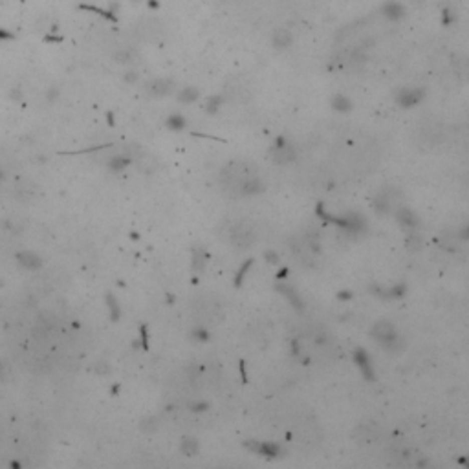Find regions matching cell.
Returning <instances> with one entry per match:
<instances>
[{"mask_svg": "<svg viewBox=\"0 0 469 469\" xmlns=\"http://www.w3.org/2000/svg\"><path fill=\"white\" fill-rule=\"evenodd\" d=\"M257 176V167L250 161H231L220 172V183L233 196H242L246 183Z\"/></svg>", "mask_w": 469, "mask_h": 469, "instance_id": "1", "label": "cell"}, {"mask_svg": "<svg viewBox=\"0 0 469 469\" xmlns=\"http://www.w3.org/2000/svg\"><path fill=\"white\" fill-rule=\"evenodd\" d=\"M372 339L378 345H381L383 348H387L389 352H401L403 348V341L401 337L398 336L394 325L389 323V321H378L376 325L372 326V332H370Z\"/></svg>", "mask_w": 469, "mask_h": 469, "instance_id": "2", "label": "cell"}, {"mask_svg": "<svg viewBox=\"0 0 469 469\" xmlns=\"http://www.w3.org/2000/svg\"><path fill=\"white\" fill-rule=\"evenodd\" d=\"M227 237H229L231 244L234 248H239V250H246L255 242V231L251 229V225H248L246 222L234 224L227 233Z\"/></svg>", "mask_w": 469, "mask_h": 469, "instance_id": "3", "label": "cell"}, {"mask_svg": "<svg viewBox=\"0 0 469 469\" xmlns=\"http://www.w3.org/2000/svg\"><path fill=\"white\" fill-rule=\"evenodd\" d=\"M174 90V81L171 79H152L145 85V94L149 97H165Z\"/></svg>", "mask_w": 469, "mask_h": 469, "instance_id": "4", "label": "cell"}, {"mask_svg": "<svg viewBox=\"0 0 469 469\" xmlns=\"http://www.w3.org/2000/svg\"><path fill=\"white\" fill-rule=\"evenodd\" d=\"M423 97H425V90H423V88H403V90L398 92L396 101H398L400 107L409 108V107L418 105Z\"/></svg>", "mask_w": 469, "mask_h": 469, "instance_id": "5", "label": "cell"}, {"mask_svg": "<svg viewBox=\"0 0 469 469\" xmlns=\"http://www.w3.org/2000/svg\"><path fill=\"white\" fill-rule=\"evenodd\" d=\"M273 160L275 163H281V165H286V163H292L295 160V150H293L292 145L284 143V139H277V147L273 149Z\"/></svg>", "mask_w": 469, "mask_h": 469, "instance_id": "6", "label": "cell"}, {"mask_svg": "<svg viewBox=\"0 0 469 469\" xmlns=\"http://www.w3.org/2000/svg\"><path fill=\"white\" fill-rule=\"evenodd\" d=\"M381 13H383V17L389 19V21H400V19H403V15H405V8H403V4L396 2V0H389V2H385V4L381 6Z\"/></svg>", "mask_w": 469, "mask_h": 469, "instance_id": "7", "label": "cell"}, {"mask_svg": "<svg viewBox=\"0 0 469 469\" xmlns=\"http://www.w3.org/2000/svg\"><path fill=\"white\" fill-rule=\"evenodd\" d=\"M394 196L396 192L392 191H381L374 200V209L378 213H389L390 209L394 207Z\"/></svg>", "mask_w": 469, "mask_h": 469, "instance_id": "8", "label": "cell"}, {"mask_svg": "<svg viewBox=\"0 0 469 469\" xmlns=\"http://www.w3.org/2000/svg\"><path fill=\"white\" fill-rule=\"evenodd\" d=\"M396 220H398L401 225L409 227V229L420 225V220H418V216L414 214V211H410L409 207H403V205L396 207Z\"/></svg>", "mask_w": 469, "mask_h": 469, "instance_id": "9", "label": "cell"}, {"mask_svg": "<svg viewBox=\"0 0 469 469\" xmlns=\"http://www.w3.org/2000/svg\"><path fill=\"white\" fill-rule=\"evenodd\" d=\"M272 43H273V46H275L277 50L288 48V46H292V43H293L292 32H290L288 28H277V30L273 32Z\"/></svg>", "mask_w": 469, "mask_h": 469, "instance_id": "10", "label": "cell"}, {"mask_svg": "<svg viewBox=\"0 0 469 469\" xmlns=\"http://www.w3.org/2000/svg\"><path fill=\"white\" fill-rule=\"evenodd\" d=\"M354 361L357 363V367L361 368L363 376L372 381V379H374V372H372V365H370V359H368L367 352L361 350V348H357V350L354 352Z\"/></svg>", "mask_w": 469, "mask_h": 469, "instance_id": "11", "label": "cell"}, {"mask_svg": "<svg viewBox=\"0 0 469 469\" xmlns=\"http://www.w3.org/2000/svg\"><path fill=\"white\" fill-rule=\"evenodd\" d=\"M246 447H250L251 451H255L257 454H264V456H279V453H281V447L275 445V443L250 442V443H246Z\"/></svg>", "mask_w": 469, "mask_h": 469, "instance_id": "12", "label": "cell"}, {"mask_svg": "<svg viewBox=\"0 0 469 469\" xmlns=\"http://www.w3.org/2000/svg\"><path fill=\"white\" fill-rule=\"evenodd\" d=\"M277 292L283 293L284 297L288 299L290 303L293 304V308L303 310V301H301V297H299V293L295 288H292V286H288V284H277Z\"/></svg>", "mask_w": 469, "mask_h": 469, "instance_id": "13", "label": "cell"}, {"mask_svg": "<svg viewBox=\"0 0 469 469\" xmlns=\"http://www.w3.org/2000/svg\"><path fill=\"white\" fill-rule=\"evenodd\" d=\"M332 108L337 110V112H348V110H352V101L347 96L337 94V96L332 97Z\"/></svg>", "mask_w": 469, "mask_h": 469, "instance_id": "14", "label": "cell"}, {"mask_svg": "<svg viewBox=\"0 0 469 469\" xmlns=\"http://www.w3.org/2000/svg\"><path fill=\"white\" fill-rule=\"evenodd\" d=\"M198 97H200V92H198L196 88H192V86L181 88V90L178 92V101L183 103V105H187V103H194Z\"/></svg>", "mask_w": 469, "mask_h": 469, "instance_id": "15", "label": "cell"}, {"mask_svg": "<svg viewBox=\"0 0 469 469\" xmlns=\"http://www.w3.org/2000/svg\"><path fill=\"white\" fill-rule=\"evenodd\" d=\"M180 451H181V454H185V456H196L198 454V442L194 440V438L185 436L183 440H181Z\"/></svg>", "mask_w": 469, "mask_h": 469, "instance_id": "16", "label": "cell"}, {"mask_svg": "<svg viewBox=\"0 0 469 469\" xmlns=\"http://www.w3.org/2000/svg\"><path fill=\"white\" fill-rule=\"evenodd\" d=\"M456 19H458V11L454 10L453 6H445L442 11V22L443 24H453V22H456Z\"/></svg>", "mask_w": 469, "mask_h": 469, "instance_id": "17", "label": "cell"}, {"mask_svg": "<svg viewBox=\"0 0 469 469\" xmlns=\"http://www.w3.org/2000/svg\"><path fill=\"white\" fill-rule=\"evenodd\" d=\"M19 259H21V262L26 268H39L41 266V259H39L37 255H33V253H22V255H19Z\"/></svg>", "mask_w": 469, "mask_h": 469, "instance_id": "18", "label": "cell"}, {"mask_svg": "<svg viewBox=\"0 0 469 469\" xmlns=\"http://www.w3.org/2000/svg\"><path fill=\"white\" fill-rule=\"evenodd\" d=\"M205 259H207L205 251L194 250L192 251V268H194V270H202L203 264H205Z\"/></svg>", "mask_w": 469, "mask_h": 469, "instance_id": "19", "label": "cell"}, {"mask_svg": "<svg viewBox=\"0 0 469 469\" xmlns=\"http://www.w3.org/2000/svg\"><path fill=\"white\" fill-rule=\"evenodd\" d=\"M167 127L171 128V130H181V128L185 127V121H183L181 116H171L167 119Z\"/></svg>", "mask_w": 469, "mask_h": 469, "instance_id": "20", "label": "cell"}, {"mask_svg": "<svg viewBox=\"0 0 469 469\" xmlns=\"http://www.w3.org/2000/svg\"><path fill=\"white\" fill-rule=\"evenodd\" d=\"M130 158H127V156H119V158H114L112 161H110V167H112L114 171H119V169H123V167L130 165Z\"/></svg>", "mask_w": 469, "mask_h": 469, "instance_id": "21", "label": "cell"}, {"mask_svg": "<svg viewBox=\"0 0 469 469\" xmlns=\"http://www.w3.org/2000/svg\"><path fill=\"white\" fill-rule=\"evenodd\" d=\"M107 303H108V306H110L112 321H117L119 319V304H117V301L114 299V295H107Z\"/></svg>", "mask_w": 469, "mask_h": 469, "instance_id": "22", "label": "cell"}, {"mask_svg": "<svg viewBox=\"0 0 469 469\" xmlns=\"http://www.w3.org/2000/svg\"><path fill=\"white\" fill-rule=\"evenodd\" d=\"M220 105H222V99H220V96H214V97H211L207 103H205V110H207L209 114H214L220 108Z\"/></svg>", "mask_w": 469, "mask_h": 469, "instance_id": "23", "label": "cell"}, {"mask_svg": "<svg viewBox=\"0 0 469 469\" xmlns=\"http://www.w3.org/2000/svg\"><path fill=\"white\" fill-rule=\"evenodd\" d=\"M132 52L130 50H123V52H117L116 54V61L117 63H130L132 61Z\"/></svg>", "mask_w": 469, "mask_h": 469, "instance_id": "24", "label": "cell"}, {"mask_svg": "<svg viewBox=\"0 0 469 469\" xmlns=\"http://www.w3.org/2000/svg\"><path fill=\"white\" fill-rule=\"evenodd\" d=\"M420 244H421V240L416 237V234H410L409 239H407V246H409L410 250L412 251H416V250H420Z\"/></svg>", "mask_w": 469, "mask_h": 469, "instance_id": "25", "label": "cell"}, {"mask_svg": "<svg viewBox=\"0 0 469 469\" xmlns=\"http://www.w3.org/2000/svg\"><path fill=\"white\" fill-rule=\"evenodd\" d=\"M192 336L196 337V339H200V341H207V330L205 328H196V330L192 332Z\"/></svg>", "mask_w": 469, "mask_h": 469, "instance_id": "26", "label": "cell"}, {"mask_svg": "<svg viewBox=\"0 0 469 469\" xmlns=\"http://www.w3.org/2000/svg\"><path fill=\"white\" fill-rule=\"evenodd\" d=\"M189 409L194 410V412H203V410H207V403H205V401H200V403H191V405H189Z\"/></svg>", "mask_w": 469, "mask_h": 469, "instance_id": "27", "label": "cell"}, {"mask_svg": "<svg viewBox=\"0 0 469 469\" xmlns=\"http://www.w3.org/2000/svg\"><path fill=\"white\" fill-rule=\"evenodd\" d=\"M154 423H156L154 418H149V420H145V421H143V425H141V429H143V431H154V429H156Z\"/></svg>", "mask_w": 469, "mask_h": 469, "instance_id": "28", "label": "cell"}, {"mask_svg": "<svg viewBox=\"0 0 469 469\" xmlns=\"http://www.w3.org/2000/svg\"><path fill=\"white\" fill-rule=\"evenodd\" d=\"M10 39H13V33L4 30V28H0V41H10Z\"/></svg>", "mask_w": 469, "mask_h": 469, "instance_id": "29", "label": "cell"}, {"mask_svg": "<svg viewBox=\"0 0 469 469\" xmlns=\"http://www.w3.org/2000/svg\"><path fill=\"white\" fill-rule=\"evenodd\" d=\"M250 266H251V261H248V262H246V264H244V268H242V270H240V272H239V277H237V284H239L240 281H242V277H244L246 270H248V268H250Z\"/></svg>", "mask_w": 469, "mask_h": 469, "instance_id": "30", "label": "cell"}, {"mask_svg": "<svg viewBox=\"0 0 469 469\" xmlns=\"http://www.w3.org/2000/svg\"><path fill=\"white\" fill-rule=\"evenodd\" d=\"M125 79H127L128 83H136V81H138V74H136V72H127V77H125Z\"/></svg>", "mask_w": 469, "mask_h": 469, "instance_id": "31", "label": "cell"}, {"mask_svg": "<svg viewBox=\"0 0 469 469\" xmlns=\"http://www.w3.org/2000/svg\"><path fill=\"white\" fill-rule=\"evenodd\" d=\"M266 259L270 262H277L279 261V257L277 255H273V253H266Z\"/></svg>", "mask_w": 469, "mask_h": 469, "instance_id": "32", "label": "cell"}, {"mask_svg": "<svg viewBox=\"0 0 469 469\" xmlns=\"http://www.w3.org/2000/svg\"><path fill=\"white\" fill-rule=\"evenodd\" d=\"M339 297H341V299H348L350 295H348V292H343L341 295H339Z\"/></svg>", "mask_w": 469, "mask_h": 469, "instance_id": "33", "label": "cell"}]
</instances>
